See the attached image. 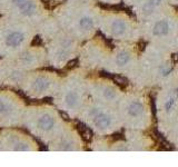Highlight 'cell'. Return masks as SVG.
Returning <instances> with one entry per match:
<instances>
[{"label":"cell","instance_id":"6da1fadb","mask_svg":"<svg viewBox=\"0 0 178 167\" xmlns=\"http://www.w3.org/2000/svg\"><path fill=\"white\" fill-rule=\"evenodd\" d=\"M176 53L161 46L147 43L135 69L127 77L130 85L142 89H158L178 73Z\"/></svg>","mask_w":178,"mask_h":167},{"label":"cell","instance_id":"7a4b0ae2","mask_svg":"<svg viewBox=\"0 0 178 167\" xmlns=\"http://www.w3.org/2000/svg\"><path fill=\"white\" fill-rule=\"evenodd\" d=\"M122 127L129 132H148L154 125L151 100L146 89L130 85L117 106Z\"/></svg>","mask_w":178,"mask_h":167},{"label":"cell","instance_id":"3957f363","mask_svg":"<svg viewBox=\"0 0 178 167\" xmlns=\"http://www.w3.org/2000/svg\"><path fill=\"white\" fill-rule=\"evenodd\" d=\"M155 109L159 130L178 146V73L157 89Z\"/></svg>","mask_w":178,"mask_h":167},{"label":"cell","instance_id":"277c9868","mask_svg":"<svg viewBox=\"0 0 178 167\" xmlns=\"http://www.w3.org/2000/svg\"><path fill=\"white\" fill-rule=\"evenodd\" d=\"M141 39L147 43L161 46L177 53L178 9L171 5L153 19L141 23Z\"/></svg>","mask_w":178,"mask_h":167},{"label":"cell","instance_id":"5b68a950","mask_svg":"<svg viewBox=\"0 0 178 167\" xmlns=\"http://www.w3.org/2000/svg\"><path fill=\"white\" fill-rule=\"evenodd\" d=\"M80 120L95 136L110 137L124 128L117 107L101 104L91 98L82 108Z\"/></svg>","mask_w":178,"mask_h":167},{"label":"cell","instance_id":"8992f818","mask_svg":"<svg viewBox=\"0 0 178 167\" xmlns=\"http://www.w3.org/2000/svg\"><path fill=\"white\" fill-rule=\"evenodd\" d=\"M99 31L116 43H138L141 39V23L124 11L101 9Z\"/></svg>","mask_w":178,"mask_h":167},{"label":"cell","instance_id":"52a82bcc","mask_svg":"<svg viewBox=\"0 0 178 167\" xmlns=\"http://www.w3.org/2000/svg\"><path fill=\"white\" fill-rule=\"evenodd\" d=\"M137 43H116L104 70L118 76H129L139 59L140 51Z\"/></svg>","mask_w":178,"mask_h":167},{"label":"cell","instance_id":"ba28073f","mask_svg":"<svg viewBox=\"0 0 178 167\" xmlns=\"http://www.w3.org/2000/svg\"><path fill=\"white\" fill-rule=\"evenodd\" d=\"M87 89L91 99L114 107L118 106L125 91L114 80L97 73H88Z\"/></svg>","mask_w":178,"mask_h":167},{"label":"cell","instance_id":"9c48e42d","mask_svg":"<svg viewBox=\"0 0 178 167\" xmlns=\"http://www.w3.org/2000/svg\"><path fill=\"white\" fill-rule=\"evenodd\" d=\"M80 56L82 66L84 65L88 70H104L111 53V47L100 36H95L85 41Z\"/></svg>","mask_w":178,"mask_h":167},{"label":"cell","instance_id":"30bf717a","mask_svg":"<svg viewBox=\"0 0 178 167\" xmlns=\"http://www.w3.org/2000/svg\"><path fill=\"white\" fill-rule=\"evenodd\" d=\"M169 6V0H139L135 6H132L131 10L136 19L142 23L163 13Z\"/></svg>","mask_w":178,"mask_h":167},{"label":"cell","instance_id":"8fae6325","mask_svg":"<svg viewBox=\"0 0 178 167\" xmlns=\"http://www.w3.org/2000/svg\"><path fill=\"white\" fill-rule=\"evenodd\" d=\"M37 125L42 132H50L56 126V118L50 114H43L38 118Z\"/></svg>","mask_w":178,"mask_h":167},{"label":"cell","instance_id":"7c38bea8","mask_svg":"<svg viewBox=\"0 0 178 167\" xmlns=\"http://www.w3.org/2000/svg\"><path fill=\"white\" fill-rule=\"evenodd\" d=\"M51 86V80L47 76H39L33 81V88L39 93L47 91Z\"/></svg>","mask_w":178,"mask_h":167},{"label":"cell","instance_id":"4fadbf2b","mask_svg":"<svg viewBox=\"0 0 178 167\" xmlns=\"http://www.w3.org/2000/svg\"><path fill=\"white\" fill-rule=\"evenodd\" d=\"M25 39V36L21 33H12L6 38V43L10 47H16V46L20 45Z\"/></svg>","mask_w":178,"mask_h":167},{"label":"cell","instance_id":"5bb4252c","mask_svg":"<svg viewBox=\"0 0 178 167\" xmlns=\"http://www.w3.org/2000/svg\"><path fill=\"white\" fill-rule=\"evenodd\" d=\"M20 13L25 16H31L37 11V6L33 1L27 0L22 6H20Z\"/></svg>","mask_w":178,"mask_h":167},{"label":"cell","instance_id":"9a60e30c","mask_svg":"<svg viewBox=\"0 0 178 167\" xmlns=\"http://www.w3.org/2000/svg\"><path fill=\"white\" fill-rule=\"evenodd\" d=\"M98 3H104V5H109V6H116L122 3V0H96Z\"/></svg>","mask_w":178,"mask_h":167},{"label":"cell","instance_id":"2e32d148","mask_svg":"<svg viewBox=\"0 0 178 167\" xmlns=\"http://www.w3.org/2000/svg\"><path fill=\"white\" fill-rule=\"evenodd\" d=\"M15 150H17V152H27V150H29V146L26 143H19L15 147Z\"/></svg>","mask_w":178,"mask_h":167},{"label":"cell","instance_id":"e0dca14e","mask_svg":"<svg viewBox=\"0 0 178 167\" xmlns=\"http://www.w3.org/2000/svg\"><path fill=\"white\" fill-rule=\"evenodd\" d=\"M41 43H42V39H41L40 36H35L31 40V46L32 47H40Z\"/></svg>","mask_w":178,"mask_h":167},{"label":"cell","instance_id":"ac0fdd59","mask_svg":"<svg viewBox=\"0 0 178 167\" xmlns=\"http://www.w3.org/2000/svg\"><path fill=\"white\" fill-rule=\"evenodd\" d=\"M138 1H139V0H122V3H125V5L128 6V7H130V8H131L132 6H135Z\"/></svg>","mask_w":178,"mask_h":167},{"label":"cell","instance_id":"d6986e66","mask_svg":"<svg viewBox=\"0 0 178 167\" xmlns=\"http://www.w3.org/2000/svg\"><path fill=\"white\" fill-rule=\"evenodd\" d=\"M27 0H12V3H15L16 6H18V7H20V6H22L23 3H26Z\"/></svg>","mask_w":178,"mask_h":167},{"label":"cell","instance_id":"ffe728a7","mask_svg":"<svg viewBox=\"0 0 178 167\" xmlns=\"http://www.w3.org/2000/svg\"><path fill=\"white\" fill-rule=\"evenodd\" d=\"M5 109H6V105H5V103H3L1 99H0V114H2L3 111H5Z\"/></svg>","mask_w":178,"mask_h":167},{"label":"cell","instance_id":"44dd1931","mask_svg":"<svg viewBox=\"0 0 178 167\" xmlns=\"http://www.w3.org/2000/svg\"><path fill=\"white\" fill-rule=\"evenodd\" d=\"M171 5L175 6V7H178V0H169Z\"/></svg>","mask_w":178,"mask_h":167},{"label":"cell","instance_id":"7402d4cb","mask_svg":"<svg viewBox=\"0 0 178 167\" xmlns=\"http://www.w3.org/2000/svg\"><path fill=\"white\" fill-rule=\"evenodd\" d=\"M176 55H177V58H178V50H177V53H176ZM177 66H178V60H177Z\"/></svg>","mask_w":178,"mask_h":167},{"label":"cell","instance_id":"603a6c76","mask_svg":"<svg viewBox=\"0 0 178 167\" xmlns=\"http://www.w3.org/2000/svg\"><path fill=\"white\" fill-rule=\"evenodd\" d=\"M0 17H1V15H0Z\"/></svg>","mask_w":178,"mask_h":167}]
</instances>
